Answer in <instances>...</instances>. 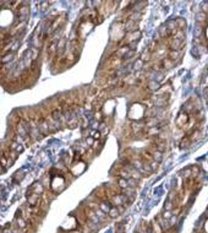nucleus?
<instances>
[{"mask_svg":"<svg viewBox=\"0 0 208 233\" xmlns=\"http://www.w3.org/2000/svg\"><path fill=\"white\" fill-rule=\"evenodd\" d=\"M194 50H208V2L202 4L201 11L196 15V27L194 28Z\"/></svg>","mask_w":208,"mask_h":233,"instance_id":"1","label":"nucleus"},{"mask_svg":"<svg viewBox=\"0 0 208 233\" xmlns=\"http://www.w3.org/2000/svg\"><path fill=\"white\" fill-rule=\"evenodd\" d=\"M121 58L116 57V55H113L110 58H108V60L105 61V68L106 69H114V68H117L120 64H121Z\"/></svg>","mask_w":208,"mask_h":233,"instance_id":"2","label":"nucleus"},{"mask_svg":"<svg viewBox=\"0 0 208 233\" xmlns=\"http://www.w3.org/2000/svg\"><path fill=\"white\" fill-rule=\"evenodd\" d=\"M129 37H127V43L129 44H131V43H136L140 38H141V32L137 30V31H133V32H131V33H129L127 34Z\"/></svg>","mask_w":208,"mask_h":233,"instance_id":"3","label":"nucleus"},{"mask_svg":"<svg viewBox=\"0 0 208 233\" xmlns=\"http://www.w3.org/2000/svg\"><path fill=\"white\" fill-rule=\"evenodd\" d=\"M27 203L29 206H38L39 205V195L37 194H28L27 195Z\"/></svg>","mask_w":208,"mask_h":233,"instance_id":"4","label":"nucleus"},{"mask_svg":"<svg viewBox=\"0 0 208 233\" xmlns=\"http://www.w3.org/2000/svg\"><path fill=\"white\" fill-rule=\"evenodd\" d=\"M160 65H162L163 70H170V69H173V68H174L175 61L170 60L169 58H164V59H162V60H160Z\"/></svg>","mask_w":208,"mask_h":233,"instance_id":"5","label":"nucleus"},{"mask_svg":"<svg viewBox=\"0 0 208 233\" xmlns=\"http://www.w3.org/2000/svg\"><path fill=\"white\" fill-rule=\"evenodd\" d=\"M28 190H29L32 194H37V195H39V194H42V193L44 192V188H43V185H42L40 183H34Z\"/></svg>","mask_w":208,"mask_h":233,"instance_id":"6","label":"nucleus"},{"mask_svg":"<svg viewBox=\"0 0 208 233\" xmlns=\"http://www.w3.org/2000/svg\"><path fill=\"white\" fill-rule=\"evenodd\" d=\"M39 130L42 131V134H48L49 131V121L45 119H40L39 120Z\"/></svg>","mask_w":208,"mask_h":233,"instance_id":"7","label":"nucleus"},{"mask_svg":"<svg viewBox=\"0 0 208 233\" xmlns=\"http://www.w3.org/2000/svg\"><path fill=\"white\" fill-rule=\"evenodd\" d=\"M131 128H132L133 132H136V134H140V132H142V131L144 130V128H146V124H140V123H132Z\"/></svg>","mask_w":208,"mask_h":233,"instance_id":"8","label":"nucleus"},{"mask_svg":"<svg viewBox=\"0 0 208 233\" xmlns=\"http://www.w3.org/2000/svg\"><path fill=\"white\" fill-rule=\"evenodd\" d=\"M65 44H66V41H65V38H60L59 41H58V55H61L63 53H64V50H65Z\"/></svg>","mask_w":208,"mask_h":233,"instance_id":"9","label":"nucleus"},{"mask_svg":"<svg viewBox=\"0 0 208 233\" xmlns=\"http://www.w3.org/2000/svg\"><path fill=\"white\" fill-rule=\"evenodd\" d=\"M28 12H29V7L28 6H20L18 10H17L18 17H27Z\"/></svg>","mask_w":208,"mask_h":233,"instance_id":"10","label":"nucleus"},{"mask_svg":"<svg viewBox=\"0 0 208 233\" xmlns=\"http://www.w3.org/2000/svg\"><path fill=\"white\" fill-rule=\"evenodd\" d=\"M202 85H203V93H205V96H206V100H207V103H208V68H207V74H206V76L203 77Z\"/></svg>","mask_w":208,"mask_h":233,"instance_id":"11","label":"nucleus"},{"mask_svg":"<svg viewBox=\"0 0 208 233\" xmlns=\"http://www.w3.org/2000/svg\"><path fill=\"white\" fill-rule=\"evenodd\" d=\"M143 63L144 61H149L151 59H152V54H151V50L149 49H147V50H144L142 54H141V58H140Z\"/></svg>","mask_w":208,"mask_h":233,"instance_id":"12","label":"nucleus"},{"mask_svg":"<svg viewBox=\"0 0 208 233\" xmlns=\"http://www.w3.org/2000/svg\"><path fill=\"white\" fill-rule=\"evenodd\" d=\"M12 59H13V52H9V53H6V54L2 55V58H1V63H2V64H6V63L11 61Z\"/></svg>","mask_w":208,"mask_h":233,"instance_id":"13","label":"nucleus"},{"mask_svg":"<svg viewBox=\"0 0 208 233\" xmlns=\"http://www.w3.org/2000/svg\"><path fill=\"white\" fill-rule=\"evenodd\" d=\"M147 89L151 90V91H154V90H158L159 89V82L157 80H151L147 85Z\"/></svg>","mask_w":208,"mask_h":233,"instance_id":"14","label":"nucleus"},{"mask_svg":"<svg viewBox=\"0 0 208 233\" xmlns=\"http://www.w3.org/2000/svg\"><path fill=\"white\" fill-rule=\"evenodd\" d=\"M119 214H120L119 207L113 206V207L110 209V211L108 212V216H109V217H111V219H115V217H117V216H119Z\"/></svg>","mask_w":208,"mask_h":233,"instance_id":"15","label":"nucleus"},{"mask_svg":"<svg viewBox=\"0 0 208 233\" xmlns=\"http://www.w3.org/2000/svg\"><path fill=\"white\" fill-rule=\"evenodd\" d=\"M117 187H119L120 189H126V188H129V180L122 179V178H119V179H117Z\"/></svg>","mask_w":208,"mask_h":233,"instance_id":"16","label":"nucleus"},{"mask_svg":"<svg viewBox=\"0 0 208 233\" xmlns=\"http://www.w3.org/2000/svg\"><path fill=\"white\" fill-rule=\"evenodd\" d=\"M111 207H113V206H110L108 203H101V204H99V209L103 211L104 214H108Z\"/></svg>","mask_w":208,"mask_h":233,"instance_id":"17","label":"nucleus"},{"mask_svg":"<svg viewBox=\"0 0 208 233\" xmlns=\"http://www.w3.org/2000/svg\"><path fill=\"white\" fill-rule=\"evenodd\" d=\"M159 134V129H158V125L157 126H153V128H149L148 129V131H147V135H149V136H157Z\"/></svg>","mask_w":208,"mask_h":233,"instance_id":"18","label":"nucleus"},{"mask_svg":"<svg viewBox=\"0 0 208 233\" xmlns=\"http://www.w3.org/2000/svg\"><path fill=\"white\" fill-rule=\"evenodd\" d=\"M152 155H153V160L157 161V162H160V161L163 160V152H160V151H157V150H156Z\"/></svg>","mask_w":208,"mask_h":233,"instance_id":"19","label":"nucleus"},{"mask_svg":"<svg viewBox=\"0 0 208 233\" xmlns=\"http://www.w3.org/2000/svg\"><path fill=\"white\" fill-rule=\"evenodd\" d=\"M142 66H143V61H142L141 59H137V60L135 61V64H133V69H135V70H140Z\"/></svg>","mask_w":208,"mask_h":233,"instance_id":"20","label":"nucleus"},{"mask_svg":"<svg viewBox=\"0 0 208 233\" xmlns=\"http://www.w3.org/2000/svg\"><path fill=\"white\" fill-rule=\"evenodd\" d=\"M133 55H135V49H130V50H129V52H127V53H126V54L122 57V59H124V60H126V59H130V58H132Z\"/></svg>","mask_w":208,"mask_h":233,"instance_id":"21","label":"nucleus"},{"mask_svg":"<svg viewBox=\"0 0 208 233\" xmlns=\"http://www.w3.org/2000/svg\"><path fill=\"white\" fill-rule=\"evenodd\" d=\"M91 136H92L94 140H98V139L101 137V131H98V130H92V131H91Z\"/></svg>","mask_w":208,"mask_h":233,"instance_id":"22","label":"nucleus"},{"mask_svg":"<svg viewBox=\"0 0 208 233\" xmlns=\"http://www.w3.org/2000/svg\"><path fill=\"white\" fill-rule=\"evenodd\" d=\"M29 50H31V53H32V58H33V60H36L37 57H38V54H39V50H38L37 48H31Z\"/></svg>","mask_w":208,"mask_h":233,"instance_id":"23","label":"nucleus"},{"mask_svg":"<svg viewBox=\"0 0 208 233\" xmlns=\"http://www.w3.org/2000/svg\"><path fill=\"white\" fill-rule=\"evenodd\" d=\"M174 207V204L169 200V201H167V204H165V206H164V209H165V211H170L171 209Z\"/></svg>","mask_w":208,"mask_h":233,"instance_id":"24","label":"nucleus"},{"mask_svg":"<svg viewBox=\"0 0 208 233\" xmlns=\"http://www.w3.org/2000/svg\"><path fill=\"white\" fill-rule=\"evenodd\" d=\"M158 163H159V162H157V161H154V160H153V161L149 163V166H151V168H152V171H153V172H154L157 168H158Z\"/></svg>","mask_w":208,"mask_h":233,"instance_id":"25","label":"nucleus"},{"mask_svg":"<svg viewBox=\"0 0 208 233\" xmlns=\"http://www.w3.org/2000/svg\"><path fill=\"white\" fill-rule=\"evenodd\" d=\"M94 116H96V119H98V120H101L102 119V113L98 111V112H96V114H94Z\"/></svg>","mask_w":208,"mask_h":233,"instance_id":"26","label":"nucleus"}]
</instances>
